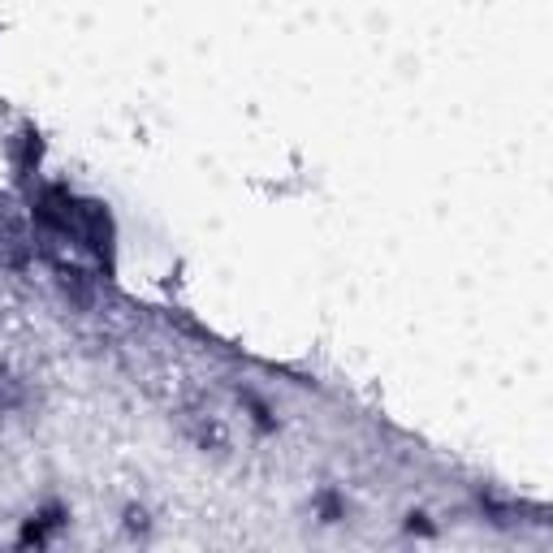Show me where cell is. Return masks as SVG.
Returning <instances> with one entry per match:
<instances>
[{"label": "cell", "mask_w": 553, "mask_h": 553, "mask_svg": "<svg viewBox=\"0 0 553 553\" xmlns=\"http://www.w3.org/2000/svg\"><path fill=\"white\" fill-rule=\"evenodd\" d=\"M26 260H31V242H26L18 221H9L0 212V268H22Z\"/></svg>", "instance_id": "obj_1"}, {"label": "cell", "mask_w": 553, "mask_h": 553, "mask_svg": "<svg viewBox=\"0 0 553 553\" xmlns=\"http://www.w3.org/2000/svg\"><path fill=\"white\" fill-rule=\"evenodd\" d=\"M126 528H130V532H143V528H147V515H143V510H126Z\"/></svg>", "instance_id": "obj_2"}]
</instances>
